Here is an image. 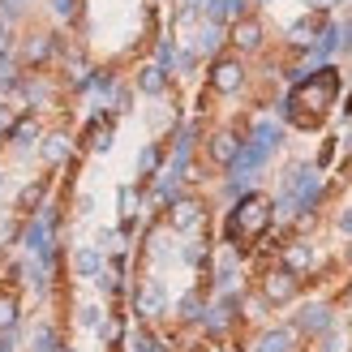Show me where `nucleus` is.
<instances>
[{
  "label": "nucleus",
  "mask_w": 352,
  "mask_h": 352,
  "mask_svg": "<svg viewBox=\"0 0 352 352\" xmlns=\"http://www.w3.org/2000/svg\"><path fill=\"white\" fill-rule=\"evenodd\" d=\"M262 296H267V305H288L292 296H296V275L292 271H271V275H262Z\"/></svg>",
  "instance_id": "12"
},
{
  "label": "nucleus",
  "mask_w": 352,
  "mask_h": 352,
  "mask_svg": "<svg viewBox=\"0 0 352 352\" xmlns=\"http://www.w3.org/2000/svg\"><path fill=\"white\" fill-rule=\"evenodd\" d=\"M39 142H43V146H39L43 164L56 168V164H65V160H69V133H60V129H56V133H43Z\"/></svg>",
  "instance_id": "19"
},
{
  "label": "nucleus",
  "mask_w": 352,
  "mask_h": 352,
  "mask_svg": "<svg viewBox=\"0 0 352 352\" xmlns=\"http://www.w3.org/2000/svg\"><path fill=\"white\" fill-rule=\"evenodd\" d=\"M47 9L56 22H78V13H82V0H47Z\"/></svg>",
  "instance_id": "27"
},
{
  "label": "nucleus",
  "mask_w": 352,
  "mask_h": 352,
  "mask_svg": "<svg viewBox=\"0 0 352 352\" xmlns=\"http://www.w3.org/2000/svg\"><path fill=\"white\" fill-rule=\"evenodd\" d=\"M39 138H43V116H39V112H22V116H13L9 125H5L0 142L13 146V151H30Z\"/></svg>",
  "instance_id": "7"
},
{
  "label": "nucleus",
  "mask_w": 352,
  "mask_h": 352,
  "mask_svg": "<svg viewBox=\"0 0 352 352\" xmlns=\"http://www.w3.org/2000/svg\"><path fill=\"white\" fill-rule=\"evenodd\" d=\"M133 352H168V348H164L160 340H155V336H142V340L133 344Z\"/></svg>",
  "instance_id": "33"
},
{
  "label": "nucleus",
  "mask_w": 352,
  "mask_h": 352,
  "mask_svg": "<svg viewBox=\"0 0 352 352\" xmlns=\"http://www.w3.org/2000/svg\"><path fill=\"white\" fill-rule=\"evenodd\" d=\"M344 301H348V305H352V288H348V296H344Z\"/></svg>",
  "instance_id": "40"
},
{
  "label": "nucleus",
  "mask_w": 352,
  "mask_h": 352,
  "mask_svg": "<svg viewBox=\"0 0 352 352\" xmlns=\"http://www.w3.org/2000/svg\"><path fill=\"white\" fill-rule=\"evenodd\" d=\"M340 232H348V236H352V206H348L344 215H340Z\"/></svg>",
  "instance_id": "34"
},
{
  "label": "nucleus",
  "mask_w": 352,
  "mask_h": 352,
  "mask_svg": "<svg viewBox=\"0 0 352 352\" xmlns=\"http://www.w3.org/2000/svg\"><path fill=\"white\" fill-rule=\"evenodd\" d=\"M292 331H305V336H322V331H331V305H305L301 314H296Z\"/></svg>",
  "instance_id": "16"
},
{
  "label": "nucleus",
  "mask_w": 352,
  "mask_h": 352,
  "mask_svg": "<svg viewBox=\"0 0 352 352\" xmlns=\"http://www.w3.org/2000/svg\"><path fill=\"white\" fill-rule=\"evenodd\" d=\"M47 189H52V176H34V181L30 185H22V189H17V202H13V210H17V215H39V210H43V198H47Z\"/></svg>",
  "instance_id": "13"
},
{
  "label": "nucleus",
  "mask_w": 352,
  "mask_h": 352,
  "mask_svg": "<svg viewBox=\"0 0 352 352\" xmlns=\"http://www.w3.org/2000/svg\"><path fill=\"white\" fill-rule=\"evenodd\" d=\"M340 95H344V69L336 60H327L318 69H309L301 82H292V91L279 99V116L292 129H318L327 112L340 103Z\"/></svg>",
  "instance_id": "1"
},
{
  "label": "nucleus",
  "mask_w": 352,
  "mask_h": 352,
  "mask_svg": "<svg viewBox=\"0 0 352 352\" xmlns=\"http://www.w3.org/2000/svg\"><path fill=\"white\" fill-rule=\"evenodd\" d=\"M176 47H181V39H172V34H164V39L155 43V65L168 69V74H172V65H176Z\"/></svg>",
  "instance_id": "25"
},
{
  "label": "nucleus",
  "mask_w": 352,
  "mask_h": 352,
  "mask_svg": "<svg viewBox=\"0 0 352 352\" xmlns=\"http://www.w3.org/2000/svg\"><path fill=\"white\" fill-rule=\"evenodd\" d=\"M202 314H206V305H202V296H198V292H185V296H181V305H176V318H181V322H198Z\"/></svg>",
  "instance_id": "24"
},
{
  "label": "nucleus",
  "mask_w": 352,
  "mask_h": 352,
  "mask_svg": "<svg viewBox=\"0 0 352 352\" xmlns=\"http://www.w3.org/2000/svg\"><path fill=\"white\" fill-rule=\"evenodd\" d=\"M74 271L82 279H95L103 271V250H99V245H78V250H74Z\"/></svg>",
  "instance_id": "17"
},
{
  "label": "nucleus",
  "mask_w": 352,
  "mask_h": 352,
  "mask_svg": "<svg viewBox=\"0 0 352 352\" xmlns=\"http://www.w3.org/2000/svg\"><path fill=\"white\" fill-rule=\"evenodd\" d=\"M17 322H22V301H17V292L0 288V336L17 331Z\"/></svg>",
  "instance_id": "18"
},
{
  "label": "nucleus",
  "mask_w": 352,
  "mask_h": 352,
  "mask_svg": "<svg viewBox=\"0 0 352 352\" xmlns=\"http://www.w3.org/2000/svg\"><path fill=\"white\" fill-rule=\"evenodd\" d=\"M168 86H172V74H168V69H160L155 60H146V65L133 74V91H142V95H151V99H164Z\"/></svg>",
  "instance_id": "11"
},
{
  "label": "nucleus",
  "mask_w": 352,
  "mask_h": 352,
  "mask_svg": "<svg viewBox=\"0 0 352 352\" xmlns=\"http://www.w3.org/2000/svg\"><path fill=\"white\" fill-rule=\"evenodd\" d=\"M9 5H13V9H22V13H26V5H30V0H9Z\"/></svg>",
  "instance_id": "38"
},
{
  "label": "nucleus",
  "mask_w": 352,
  "mask_h": 352,
  "mask_svg": "<svg viewBox=\"0 0 352 352\" xmlns=\"http://www.w3.org/2000/svg\"><path fill=\"white\" fill-rule=\"evenodd\" d=\"M245 13H250V0H202V17L219 22V26H232Z\"/></svg>",
  "instance_id": "14"
},
{
  "label": "nucleus",
  "mask_w": 352,
  "mask_h": 352,
  "mask_svg": "<svg viewBox=\"0 0 352 352\" xmlns=\"http://www.w3.org/2000/svg\"><path fill=\"white\" fill-rule=\"evenodd\" d=\"M206 86L215 95H236L245 86V60L236 52H219L215 60H210V74H206Z\"/></svg>",
  "instance_id": "4"
},
{
  "label": "nucleus",
  "mask_w": 352,
  "mask_h": 352,
  "mask_svg": "<svg viewBox=\"0 0 352 352\" xmlns=\"http://www.w3.org/2000/svg\"><path fill=\"white\" fill-rule=\"evenodd\" d=\"M160 168H164V146H160V142H146L142 155H138V176H142V181H151Z\"/></svg>",
  "instance_id": "21"
},
{
  "label": "nucleus",
  "mask_w": 352,
  "mask_h": 352,
  "mask_svg": "<svg viewBox=\"0 0 352 352\" xmlns=\"http://www.w3.org/2000/svg\"><path fill=\"white\" fill-rule=\"evenodd\" d=\"M172 5H198L202 9V0H172Z\"/></svg>",
  "instance_id": "39"
},
{
  "label": "nucleus",
  "mask_w": 352,
  "mask_h": 352,
  "mask_svg": "<svg viewBox=\"0 0 352 352\" xmlns=\"http://www.w3.org/2000/svg\"><path fill=\"white\" fill-rule=\"evenodd\" d=\"M198 52H193V47H176V65H172V74L176 78H193V69H198Z\"/></svg>",
  "instance_id": "26"
},
{
  "label": "nucleus",
  "mask_w": 352,
  "mask_h": 352,
  "mask_svg": "<svg viewBox=\"0 0 352 352\" xmlns=\"http://www.w3.org/2000/svg\"><path fill=\"white\" fill-rule=\"evenodd\" d=\"M0 185H5V176H0Z\"/></svg>",
  "instance_id": "41"
},
{
  "label": "nucleus",
  "mask_w": 352,
  "mask_h": 352,
  "mask_svg": "<svg viewBox=\"0 0 352 352\" xmlns=\"http://www.w3.org/2000/svg\"><path fill=\"white\" fill-rule=\"evenodd\" d=\"M168 223L176 232H193V228L206 223V206L198 198H172V210H168Z\"/></svg>",
  "instance_id": "10"
},
{
  "label": "nucleus",
  "mask_w": 352,
  "mask_h": 352,
  "mask_svg": "<svg viewBox=\"0 0 352 352\" xmlns=\"http://www.w3.org/2000/svg\"><path fill=\"white\" fill-rule=\"evenodd\" d=\"M296 348V331L292 327H271L254 340V352H292Z\"/></svg>",
  "instance_id": "15"
},
{
  "label": "nucleus",
  "mask_w": 352,
  "mask_h": 352,
  "mask_svg": "<svg viewBox=\"0 0 352 352\" xmlns=\"http://www.w3.org/2000/svg\"><path fill=\"white\" fill-rule=\"evenodd\" d=\"M331 13H318V9H305L301 17H296V22H288L284 26V39H288V52L292 56H305L309 52V43L318 39V30H322V22H327Z\"/></svg>",
  "instance_id": "6"
},
{
  "label": "nucleus",
  "mask_w": 352,
  "mask_h": 352,
  "mask_svg": "<svg viewBox=\"0 0 352 352\" xmlns=\"http://www.w3.org/2000/svg\"><path fill=\"white\" fill-rule=\"evenodd\" d=\"M241 142L245 138L236 133V129H215L206 138V155H210V164L215 168H232V160L241 155Z\"/></svg>",
  "instance_id": "9"
},
{
  "label": "nucleus",
  "mask_w": 352,
  "mask_h": 352,
  "mask_svg": "<svg viewBox=\"0 0 352 352\" xmlns=\"http://www.w3.org/2000/svg\"><path fill=\"white\" fill-rule=\"evenodd\" d=\"M181 258L189 262V267H206V245L202 241H189L185 250H181Z\"/></svg>",
  "instance_id": "30"
},
{
  "label": "nucleus",
  "mask_w": 352,
  "mask_h": 352,
  "mask_svg": "<svg viewBox=\"0 0 352 352\" xmlns=\"http://www.w3.org/2000/svg\"><path fill=\"white\" fill-rule=\"evenodd\" d=\"M17 39V34H13V22H5V17H0V60H5V56H13V43Z\"/></svg>",
  "instance_id": "31"
},
{
  "label": "nucleus",
  "mask_w": 352,
  "mask_h": 352,
  "mask_svg": "<svg viewBox=\"0 0 352 352\" xmlns=\"http://www.w3.org/2000/svg\"><path fill=\"white\" fill-rule=\"evenodd\" d=\"M78 322H82L86 331H99V327H103V309H99V305H82V309H78Z\"/></svg>",
  "instance_id": "29"
},
{
  "label": "nucleus",
  "mask_w": 352,
  "mask_h": 352,
  "mask_svg": "<svg viewBox=\"0 0 352 352\" xmlns=\"http://www.w3.org/2000/svg\"><path fill=\"white\" fill-rule=\"evenodd\" d=\"M228 43H232L236 56H258V52L267 47V26H262V17H254V13L236 17V22L228 26Z\"/></svg>",
  "instance_id": "5"
},
{
  "label": "nucleus",
  "mask_w": 352,
  "mask_h": 352,
  "mask_svg": "<svg viewBox=\"0 0 352 352\" xmlns=\"http://www.w3.org/2000/svg\"><path fill=\"white\" fill-rule=\"evenodd\" d=\"M309 262H314V245H305V241H296V245H288V250H284V271H305L309 267Z\"/></svg>",
  "instance_id": "23"
},
{
  "label": "nucleus",
  "mask_w": 352,
  "mask_h": 352,
  "mask_svg": "<svg viewBox=\"0 0 352 352\" xmlns=\"http://www.w3.org/2000/svg\"><path fill=\"white\" fill-rule=\"evenodd\" d=\"M0 352H13V331H9V336H0Z\"/></svg>",
  "instance_id": "35"
},
{
  "label": "nucleus",
  "mask_w": 352,
  "mask_h": 352,
  "mask_svg": "<svg viewBox=\"0 0 352 352\" xmlns=\"http://www.w3.org/2000/svg\"><path fill=\"white\" fill-rule=\"evenodd\" d=\"M189 47L198 52V56H210V60H215L219 52L228 47V26H219V22H206V17H202V22H198V30L189 34Z\"/></svg>",
  "instance_id": "8"
},
{
  "label": "nucleus",
  "mask_w": 352,
  "mask_h": 352,
  "mask_svg": "<svg viewBox=\"0 0 352 352\" xmlns=\"http://www.w3.org/2000/svg\"><path fill=\"white\" fill-rule=\"evenodd\" d=\"M336 142H340V138H327V142H322V151H318V168H327L331 160H336Z\"/></svg>",
  "instance_id": "32"
},
{
  "label": "nucleus",
  "mask_w": 352,
  "mask_h": 352,
  "mask_svg": "<svg viewBox=\"0 0 352 352\" xmlns=\"http://www.w3.org/2000/svg\"><path fill=\"white\" fill-rule=\"evenodd\" d=\"M275 223V206L267 193H241L236 206L228 210V223H223V241L228 245H241V250H250V245H258L262 236L271 232Z\"/></svg>",
  "instance_id": "2"
},
{
  "label": "nucleus",
  "mask_w": 352,
  "mask_h": 352,
  "mask_svg": "<svg viewBox=\"0 0 352 352\" xmlns=\"http://www.w3.org/2000/svg\"><path fill=\"white\" fill-rule=\"evenodd\" d=\"M138 314H142V318H160L164 314V288L160 284H146L138 292Z\"/></svg>",
  "instance_id": "20"
},
{
  "label": "nucleus",
  "mask_w": 352,
  "mask_h": 352,
  "mask_svg": "<svg viewBox=\"0 0 352 352\" xmlns=\"http://www.w3.org/2000/svg\"><path fill=\"white\" fill-rule=\"evenodd\" d=\"M340 26V56L336 60H352V17H336Z\"/></svg>",
  "instance_id": "28"
},
{
  "label": "nucleus",
  "mask_w": 352,
  "mask_h": 352,
  "mask_svg": "<svg viewBox=\"0 0 352 352\" xmlns=\"http://www.w3.org/2000/svg\"><path fill=\"white\" fill-rule=\"evenodd\" d=\"M254 5H258V9H267V5H275V0H250V9H254Z\"/></svg>",
  "instance_id": "37"
},
{
  "label": "nucleus",
  "mask_w": 352,
  "mask_h": 352,
  "mask_svg": "<svg viewBox=\"0 0 352 352\" xmlns=\"http://www.w3.org/2000/svg\"><path fill=\"white\" fill-rule=\"evenodd\" d=\"M30 352H65V340L56 327H34V340H30Z\"/></svg>",
  "instance_id": "22"
},
{
  "label": "nucleus",
  "mask_w": 352,
  "mask_h": 352,
  "mask_svg": "<svg viewBox=\"0 0 352 352\" xmlns=\"http://www.w3.org/2000/svg\"><path fill=\"white\" fill-rule=\"evenodd\" d=\"M56 56H60V34H52V30H30L26 39L13 47V60L26 65V69H43Z\"/></svg>",
  "instance_id": "3"
},
{
  "label": "nucleus",
  "mask_w": 352,
  "mask_h": 352,
  "mask_svg": "<svg viewBox=\"0 0 352 352\" xmlns=\"http://www.w3.org/2000/svg\"><path fill=\"white\" fill-rule=\"evenodd\" d=\"M9 120H13V116H9V108L0 103V133H5V125H9Z\"/></svg>",
  "instance_id": "36"
}]
</instances>
